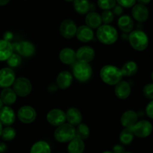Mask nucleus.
Wrapping results in <instances>:
<instances>
[{"instance_id": "f257e3e1", "label": "nucleus", "mask_w": 153, "mask_h": 153, "mask_svg": "<svg viewBox=\"0 0 153 153\" xmlns=\"http://www.w3.org/2000/svg\"><path fill=\"white\" fill-rule=\"evenodd\" d=\"M100 78L105 84L110 86H115L123 80V73L120 68L114 65H105L100 70Z\"/></svg>"}, {"instance_id": "f03ea898", "label": "nucleus", "mask_w": 153, "mask_h": 153, "mask_svg": "<svg viewBox=\"0 0 153 153\" xmlns=\"http://www.w3.org/2000/svg\"><path fill=\"white\" fill-rule=\"evenodd\" d=\"M96 36L99 41L102 44L112 45L117 40L118 32L112 25L102 24L97 29Z\"/></svg>"}, {"instance_id": "7ed1b4c3", "label": "nucleus", "mask_w": 153, "mask_h": 153, "mask_svg": "<svg viewBox=\"0 0 153 153\" xmlns=\"http://www.w3.org/2000/svg\"><path fill=\"white\" fill-rule=\"evenodd\" d=\"M128 38L131 46L136 51H144L149 46V37L142 30H133L129 33Z\"/></svg>"}, {"instance_id": "20e7f679", "label": "nucleus", "mask_w": 153, "mask_h": 153, "mask_svg": "<svg viewBox=\"0 0 153 153\" xmlns=\"http://www.w3.org/2000/svg\"><path fill=\"white\" fill-rule=\"evenodd\" d=\"M72 70L73 77L82 83L88 82L92 77L93 69L89 63L76 61L73 64Z\"/></svg>"}, {"instance_id": "39448f33", "label": "nucleus", "mask_w": 153, "mask_h": 153, "mask_svg": "<svg viewBox=\"0 0 153 153\" xmlns=\"http://www.w3.org/2000/svg\"><path fill=\"white\" fill-rule=\"evenodd\" d=\"M54 137L59 143H69L76 137V127L65 123L57 127L54 132Z\"/></svg>"}, {"instance_id": "423d86ee", "label": "nucleus", "mask_w": 153, "mask_h": 153, "mask_svg": "<svg viewBox=\"0 0 153 153\" xmlns=\"http://www.w3.org/2000/svg\"><path fill=\"white\" fill-rule=\"evenodd\" d=\"M13 88L16 96L25 97L31 94L32 91V85L28 79L25 77H19L15 79L13 84Z\"/></svg>"}, {"instance_id": "0eeeda50", "label": "nucleus", "mask_w": 153, "mask_h": 153, "mask_svg": "<svg viewBox=\"0 0 153 153\" xmlns=\"http://www.w3.org/2000/svg\"><path fill=\"white\" fill-rule=\"evenodd\" d=\"M134 136L139 138H146L152 133L153 126L149 121L146 120H139L131 128Z\"/></svg>"}, {"instance_id": "6e6552de", "label": "nucleus", "mask_w": 153, "mask_h": 153, "mask_svg": "<svg viewBox=\"0 0 153 153\" xmlns=\"http://www.w3.org/2000/svg\"><path fill=\"white\" fill-rule=\"evenodd\" d=\"M13 45V52L23 58H30L35 53V46L31 42L23 40Z\"/></svg>"}, {"instance_id": "1a4fd4ad", "label": "nucleus", "mask_w": 153, "mask_h": 153, "mask_svg": "<svg viewBox=\"0 0 153 153\" xmlns=\"http://www.w3.org/2000/svg\"><path fill=\"white\" fill-rule=\"evenodd\" d=\"M37 117L35 109L30 105H23L18 110L17 118L21 123L29 124L34 122Z\"/></svg>"}, {"instance_id": "9d476101", "label": "nucleus", "mask_w": 153, "mask_h": 153, "mask_svg": "<svg viewBox=\"0 0 153 153\" xmlns=\"http://www.w3.org/2000/svg\"><path fill=\"white\" fill-rule=\"evenodd\" d=\"M46 120L52 126L58 127L59 126L65 123L66 121H67L66 114L61 109H52L46 114Z\"/></svg>"}, {"instance_id": "9b49d317", "label": "nucleus", "mask_w": 153, "mask_h": 153, "mask_svg": "<svg viewBox=\"0 0 153 153\" xmlns=\"http://www.w3.org/2000/svg\"><path fill=\"white\" fill-rule=\"evenodd\" d=\"M77 28V25L73 19H66L61 22L59 31L63 37L66 39H72L76 36Z\"/></svg>"}, {"instance_id": "f8f14e48", "label": "nucleus", "mask_w": 153, "mask_h": 153, "mask_svg": "<svg viewBox=\"0 0 153 153\" xmlns=\"http://www.w3.org/2000/svg\"><path fill=\"white\" fill-rule=\"evenodd\" d=\"M16 79V76L10 67H4L0 70V87L2 88H10L13 85Z\"/></svg>"}, {"instance_id": "ddd939ff", "label": "nucleus", "mask_w": 153, "mask_h": 153, "mask_svg": "<svg viewBox=\"0 0 153 153\" xmlns=\"http://www.w3.org/2000/svg\"><path fill=\"white\" fill-rule=\"evenodd\" d=\"M131 15L133 19L138 22H144L149 19V11L146 5L141 4H135L131 7Z\"/></svg>"}, {"instance_id": "4468645a", "label": "nucleus", "mask_w": 153, "mask_h": 153, "mask_svg": "<svg viewBox=\"0 0 153 153\" xmlns=\"http://www.w3.org/2000/svg\"><path fill=\"white\" fill-rule=\"evenodd\" d=\"M76 59L79 61L90 63L95 58V50L91 46H81L76 52Z\"/></svg>"}, {"instance_id": "2eb2a0df", "label": "nucleus", "mask_w": 153, "mask_h": 153, "mask_svg": "<svg viewBox=\"0 0 153 153\" xmlns=\"http://www.w3.org/2000/svg\"><path fill=\"white\" fill-rule=\"evenodd\" d=\"M16 120L15 112L10 106H3L0 109V122L2 126H10Z\"/></svg>"}, {"instance_id": "dca6fc26", "label": "nucleus", "mask_w": 153, "mask_h": 153, "mask_svg": "<svg viewBox=\"0 0 153 153\" xmlns=\"http://www.w3.org/2000/svg\"><path fill=\"white\" fill-rule=\"evenodd\" d=\"M73 81V76L70 72L64 70L58 73L56 78V85L61 90H66L71 86Z\"/></svg>"}, {"instance_id": "f3484780", "label": "nucleus", "mask_w": 153, "mask_h": 153, "mask_svg": "<svg viewBox=\"0 0 153 153\" xmlns=\"http://www.w3.org/2000/svg\"><path fill=\"white\" fill-rule=\"evenodd\" d=\"M131 93V85L126 81H120L115 85L114 94L120 100H126L130 97Z\"/></svg>"}, {"instance_id": "a211bd4d", "label": "nucleus", "mask_w": 153, "mask_h": 153, "mask_svg": "<svg viewBox=\"0 0 153 153\" xmlns=\"http://www.w3.org/2000/svg\"><path fill=\"white\" fill-rule=\"evenodd\" d=\"M138 121V114L133 110H128L124 112L120 118V122L124 128H132Z\"/></svg>"}, {"instance_id": "6ab92c4d", "label": "nucleus", "mask_w": 153, "mask_h": 153, "mask_svg": "<svg viewBox=\"0 0 153 153\" xmlns=\"http://www.w3.org/2000/svg\"><path fill=\"white\" fill-rule=\"evenodd\" d=\"M76 36L80 42L88 43V42H91V40H94V30L87 26L86 25H81V26L78 27Z\"/></svg>"}, {"instance_id": "aec40b11", "label": "nucleus", "mask_w": 153, "mask_h": 153, "mask_svg": "<svg viewBox=\"0 0 153 153\" xmlns=\"http://www.w3.org/2000/svg\"><path fill=\"white\" fill-rule=\"evenodd\" d=\"M59 59L63 64L67 65H73L77 61L76 51L71 48H64L61 49L59 53Z\"/></svg>"}, {"instance_id": "412c9836", "label": "nucleus", "mask_w": 153, "mask_h": 153, "mask_svg": "<svg viewBox=\"0 0 153 153\" xmlns=\"http://www.w3.org/2000/svg\"><path fill=\"white\" fill-rule=\"evenodd\" d=\"M66 114V119L68 123L73 126L79 125L82 122V114L77 108H70Z\"/></svg>"}, {"instance_id": "4be33fe9", "label": "nucleus", "mask_w": 153, "mask_h": 153, "mask_svg": "<svg viewBox=\"0 0 153 153\" xmlns=\"http://www.w3.org/2000/svg\"><path fill=\"white\" fill-rule=\"evenodd\" d=\"M118 28L124 33H130L134 30V22L132 17L126 14L122 15L117 20Z\"/></svg>"}, {"instance_id": "5701e85b", "label": "nucleus", "mask_w": 153, "mask_h": 153, "mask_svg": "<svg viewBox=\"0 0 153 153\" xmlns=\"http://www.w3.org/2000/svg\"><path fill=\"white\" fill-rule=\"evenodd\" d=\"M85 23L91 29H97L102 25L101 15L96 11H90L85 16Z\"/></svg>"}, {"instance_id": "b1692460", "label": "nucleus", "mask_w": 153, "mask_h": 153, "mask_svg": "<svg viewBox=\"0 0 153 153\" xmlns=\"http://www.w3.org/2000/svg\"><path fill=\"white\" fill-rule=\"evenodd\" d=\"M16 98H17V96L16 93L10 88H3L0 94V99L2 101L3 104L7 106L11 105L13 103H15V102L16 101Z\"/></svg>"}, {"instance_id": "393cba45", "label": "nucleus", "mask_w": 153, "mask_h": 153, "mask_svg": "<svg viewBox=\"0 0 153 153\" xmlns=\"http://www.w3.org/2000/svg\"><path fill=\"white\" fill-rule=\"evenodd\" d=\"M13 53V45L10 42L4 39L0 40V61H7Z\"/></svg>"}, {"instance_id": "a878e982", "label": "nucleus", "mask_w": 153, "mask_h": 153, "mask_svg": "<svg viewBox=\"0 0 153 153\" xmlns=\"http://www.w3.org/2000/svg\"><path fill=\"white\" fill-rule=\"evenodd\" d=\"M85 148V145L84 140L75 137L71 141L69 142L67 146V152L68 153H83Z\"/></svg>"}, {"instance_id": "bb28decb", "label": "nucleus", "mask_w": 153, "mask_h": 153, "mask_svg": "<svg viewBox=\"0 0 153 153\" xmlns=\"http://www.w3.org/2000/svg\"><path fill=\"white\" fill-rule=\"evenodd\" d=\"M73 7L78 13L86 15L91 10V4L89 0H74Z\"/></svg>"}, {"instance_id": "cd10ccee", "label": "nucleus", "mask_w": 153, "mask_h": 153, "mask_svg": "<svg viewBox=\"0 0 153 153\" xmlns=\"http://www.w3.org/2000/svg\"><path fill=\"white\" fill-rule=\"evenodd\" d=\"M120 70L123 76H132L138 71V66L134 61H128L123 65Z\"/></svg>"}, {"instance_id": "c85d7f7f", "label": "nucleus", "mask_w": 153, "mask_h": 153, "mask_svg": "<svg viewBox=\"0 0 153 153\" xmlns=\"http://www.w3.org/2000/svg\"><path fill=\"white\" fill-rule=\"evenodd\" d=\"M30 153H51V146L47 142L39 140L32 145Z\"/></svg>"}, {"instance_id": "c756f323", "label": "nucleus", "mask_w": 153, "mask_h": 153, "mask_svg": "<svg viewBox=\"0 0 153 153\" xmlns=\"http://www.w3.org/2000/svg\"><path fill=\"white\" fill-rule=\"evenodd\" d=\"M134 135L131 128H124L120 134L119 139L123 145H129L134 140Z\"/></svg>"}, {"instance_id": "7c9ffc66", "label": "nucleus", "mask_w": 153, "mask_h": 153, "mask_svg": "<svg viewBox=\"0 0 153 153\" xmlns=\"http://www.w3.org/2000/svg\"><path fill=\"white\" fill-rule=\"evenodd\" d=\"M90 128L88 125L85 123H80L77 126V128H76V137L84 140H86L90 136Z\"/></svg>"}, {"instance_id": "2f4dec72", "label": "nucleus", "mask_w": 153, "mask_h": 153, "mask_svg": "<svg viewBox=\"0 0 153 153\" xmlns=\"http://www.w3.org/2000/svg\"><path fill=\"white\" fill-rule=\"evenodd\" d=\"M16 130L11 126H6L5 128L2 129L1 137L5 141H10L13 140L16 137Z\"/></svg>"}, {"instance_id": "473e14b6", "label": "nucleus", "mask_w": 153, "mask_h": 153, "mask_svg": "<svg viewBox=\"0 0 153 153\" xmlns=\"http://www.w3.org/2000/svg\"><path fill=\"white\" fill-rule=\"evenodd\" d=\"M116 4V0H97V5L102 10H112Z\"/></svg>"}, {"instance_id": "72a5a7b5", "label": "nucleus", "mask_w": 153, "mask_h": 153, "mask_svg": "<svg viewBox=\"0 0 153 153\" xmlns=\"http://www.w3.org/2000/svg\"><path fill=\"white\" fill-rule=\"evenodd\" d=\"M21 63H22V57L17 53H13L7 60V64L10 68L19 67Z\"/></svg>"}, {"instance_id": "f704fd0d", "label": "nucleus", "mask_w": 153, "mask_h": 153, "mask_svg": "<svg viewBox=\"0 0 153 153\" xmlns=\"http://www.w3.org/2000/svg\"><path fill=\"white\" fill-rule=\"evenodd\" d=\"M101 18L102 23L106 25H110L114 19V14L113 13L111 10H103L101 13Z\"/></svg>"}, {"instance_id": "c9c22d12", "label": "nucleus", "mask_w": 153, "mask_h": 153, "mask_svg": "<svg viewBox=\"0 0 153 153\" xmlns=\"http://www.w3.org/2000/svg\"><path fill=\"white\" fill-rule=\"evenodd\" d=\"M143 94L148 100H153V83H148L143 87Z\"/></svg>"}, {"instance_id": "e433bc0d", "label": "nucleus", "mask_w": 153, "mask_h": 153, "mask_svg": "<svg viewBox=\"0 0 153 153\" xmlns=\"http://www.w3.org/2000/svg\"><path fill=\"white\" fill-rule=\"evenodd\" d=\"M117 4L123 8H130L136 4V0H116Z\"/></svg>"}, {"instance_id": "4c0bfd02", "label": "nucleus", "mask_w": 153, "mask_h": 153, "mask_svg": "<svg viewBox=\"0 0 153 153\" xmlns=\"http://www.w3.org/2000/svg\"><path fill=\"white\" fill-rule=\"evenodd\" d=\"M146 114L148 117L153 120V100H151L146 105Z\"/></svg>"}, {"instance_id": "58836bf2", "label": "nucleus", "mask_w": 153, "mask_h": 153, "mask_svg": "<svg viewBox=\"0 0 153 153\" xmlns=\"http://www.w3.org/2000/svg\"><path fill=\"white\" fill-rule=\"evenodd\" d=\"M112 12H113V13L114 14V16L116 15V16H122L123 13V7L117 4L116 6L112 9Z\"/></svg>"}, {"instance_id": "ea45409f", "label": "nucleus", "mask_w": 153, "mask_h": 153, "mask_svg": "<svg viewBox=\"0 0 153 153\" xmlns=\"http://www.w3.org/2000/svg\"><path fill=\"white\" fill-rule=\"evenodd\" d=\"M114 153H124L125 152V148L123 147V146L120 144H117L115 145L113 147V151Z\"/></svg>"}, {"instance_id": "a19ab883", "label": "nucleus", "mask_w": 153, "mask_h": 153, "mask_svg": "<svg viewBox=\"0 0 153 153\" xmlns=\"http://www.w3.org/2000/svg\"><path fill=\"white\" fill-rule=\"evenodd\" d=\"M7 149V146L4 143H0V153L4 152Z\"/></svg>"}, {"instance_id": "79ce46f5", "label": "nucleus", "mask_w": 153, "mask_h": 153, "mask_svg": "<svg viewBox=\"0 0 153 153\" xmlns=\"http://www.w3.org/2000/svg\"><path fill=\"white\" fill-rule=\"evenodd\" d=\"M136 1H137L139 4H144V5H146V4H148L149 2H150L151 0H136Z\"/></svg>"}, {"instance_id": "37998d69", "label": "nucleus", "mask_w": 153, "mask_h": 153, "mask_svg": "<svg viewBox=\"0 0 153 153\" xmlns=\"http://www.w3.org/2000/svg\"><path fill=\"white\" fill-rule=\"evenodd\" d=\"M10 0H0V6H4L8 4Z\"/></svg>"}, {"instance_id": "c03bdc74", "label": "nucleus", "mask_w": 153, "mask_h": 153, "mask_svg": "<svg viewBox=\"0 0 153 153\" xmlns=\"http://www.w3.org/2000/svg\"><path fill=\"white\" fill-rule=\"evenodd\" d=\"M2 129H3L2 124H1V122H0V137H1V132H2Z\"/></svg>"}, {"instance_id": "a18cd8bd", "label": "nucleus", "mask_w": 153, "mask_h": 153, "mask_svg": "<svg viewBox=\"0 0 153 153\" xmlns=\"http://www.w3.org/2000/svg\"><path fill=\"white\" fill-rule=\"evenodd\" d=\"M3 106H4V104H3L2 101H1V99H0V109H1V108L3 107Z\"/></svg>"}, {"instance_id": "49530a36", "label": "nucleus", "mask_w": 153, "mask_h": 153, "mask_svg": "<svg viewBox=\"0 0 153 153\" xmlns=\"http://www.w3.org/2000/svg\"><path fill=\"white\" fill-rule=\"evenodd\" d=\"M102 153H114L112 151H105V152H103Z\"/></svg>"}, {"instance_id": "de8ad7c7", "label": "nucleus", "mask_w": 153, "mask_h": 153, "mask_svg": "<svg viewBox=\"0 0 153 153\" xmlns=\"http://www.w3.org/2000/svg\"><path fill=\"white\" fill-rule=\"evenodd\" d=\"M65 1H67V2H73L74 0H64Z\"/></svg>"}, {"instance_id": "09e8293b", "label": "nucleus", "mask_w": 153, "mask_h": 153, "mask_svg": "<svg viewBox=\"0 0 153 153\" xmlns=\"http://www.w3.org/2000/svg\"><path fill=\"white\" fill-rule=\"evenodd\" d=\"M151 78H152V80L153 82V71L152 72V74H151Z\"/></svg>"}, {"instance_id": "8fccbe9b", "label": "nucleus", "mask_w": 153, "mask_h": 153, "mask_svg": "<svg viewBox=\"0 0 153 153\" xmlns=\"http://www.w3.org/2000/svg\"><path fill=\"white\" fill-rule=\"evenodd\" d=\"M124 153H131V152H124Z\"/></svg>"}]
</instances>
